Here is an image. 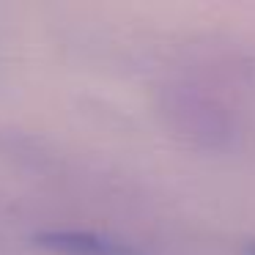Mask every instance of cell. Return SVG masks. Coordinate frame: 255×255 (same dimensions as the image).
<instances>
[{"label":"cell","instance_id":"obj_1","mask_svg":"<svg viewBox=\"0 0 255 255\" xmlns=\"http://www.w3.org/2000/svg\"><path fill=\"white\" fill-rule=\"evenodd\" d=\"M30 242L50 255H145L134 242L88 228H47Z\"/></svg>","mask_w":255,"mask_h":255},{"label":"cell","instance_id":"obj_2","mask_svg":"<svg viewBox=\"0 0 255 255\" xmlns=\"http://www.w3.org/2000/svg\"><path fill=\"white\" fill-rule=\"evenodd\" d=\"M242 255H255V239H247L242 244Z\"/></svg>","mask_w":255,"mask_h":255}]
</instances>
